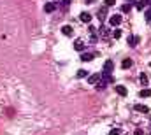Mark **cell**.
<instances>
[{
  "label": "cell",
  "mask_w": 151,
  "mask_h": 135,
  "mask_svg": "<svg viewBox=\"0 0 151 135\" xmlns=\"http://www.w3.org/2000/svg\"><path fill=\"white\" fill-rule=\"evenodd\" d=\"M113 68H114L113 60H106V63H104V68H102V74H106V75H111Z\"/></svg>",
  "instance_id": "6da1fadb"
},
{
  "label": "cell",
  "mask_w": 151,
  "mask_h": 135,
  "mask_svg": "<svg viewBox=\"0 0 151 135\" xmlns=\"http://www.w3.org/2000/svg\"><path fill=\"white\" fill-rule=\"evenodd\" d=\"M119 23H121V16H119V14H114V16L109 18V25H111V27H118Z\"/></svg>",
  "instance_id": "7a4b0ae2"
},
{
  "label": "cell",
  "mask_w": 151,
  "mask_h": 135,
  "mask_svg": "<svg viewBox=\"0 0 151 135\" xmlns=\"http://www.w3.org/2000/svg\"><path fill=\"white\" fill-rule=\"evenodd\" d=\"M97 16H99V19H100V21H104V19H106V16H107V5L100 7V11H99V14H97Z\"/></svg>",
  "instance_id": "3957f363"
},
{
  "label": "cell",
  "mask_w": 151,
  "mask_h": 135,
  "mask_svg": "<svg viewBox=\"0 0 151 135\" xmlns=\"http://www.w3.org/2000/svg\"><path fill=\"white\" fill-rule=\"evenodd\" d=\"M74 49L76 51H83V49H84V40H83V39H77L74 42Z\"/></svg>",
  "instance_id": "277c9868"
},
{
  "label": "cell",
  "mask_w": 151,
  "mask_h": 135,
  "mask_svg": "<svg viewBox=\"0 0 151 135\" xmlns=\"http://www.w3.org/2000/svg\"><path fill=\"white\" fill-rule=\"evenodd\" d=\"M79 19H81L83 23H90V21H91V14H90V12H81Z\"/></svg>",
  "instance_id": "5b68a950"
},
{
  "label": "cell",
  "mask_w": 151,
  "mask_h": 135,
  "mask_svg": "<svg viewBox=\"0 0 151 135\" xmlns=\"http://www.w3.org/2000/svg\"><path fill=\"white\" fill-rule=\"evenodd\" d=\"M93 58H95V53H83L81 55V60L83 62H91Z\"/></svg>",
  "instance_id": "8992f818"
},
{
  "label": "cell",
  "mask_w": 151,
  "mask_h": 135,
  "mask_svg": "<svg viewBox=\"0 0 151 135\" xmlns=\"http://www.w3.org/2000/svg\"><path fill=\"white\" fill-rule=\"evenodd\" d=\"M114 90H116V93H118V95H121V97H127V93H128V91H127V88H125V86H121V84H118Z\"/></svg>",
  "instance_id": "52a82bcc"
},
{
  "label": "cell",
  "mask_w": 151,
  "mask_h": 135,
  "mask_svg": "<svg viewBox=\"0 0 151 135\" xmlns=\"http://www.w3.org/2000/svg\"><path fill=\"white\" fill-rule=\"evenodd\" d=\"M62 34L67 35V37H72L74 35V28L72 27H62Z\"/></svg>",
  "instance_id": "ba28073f"
},
{
  "label": "cell",
  "mask_w": 151,
  "mask_h": 135,
  "mask_svg": "<svg viewBox=\"0 0 151 135\" xmlns=\"http://www.w3.org/2000/svg\"><path fill=\"white\" fill-rule=\"evenodd\" d=\"M44 11H46V12H53V11H56V4H53V2H47V4L44 5Z\"/></svg>",
  "instance_id": "9c48e42d"
},
{
  "label": "cell",
  "mask_w": 151,
  "mask_h": 135,
  "mask_svg": "<svg viewBox=\"0 0 151 135\" xmlns=\"http://www.w3.org/2000/svg\"><path fill=\"white\" fill-rule=\"evenodd\" d=\"M139 40H141V39H139L137 35H132V37L128 39V46H132V47H135V46L139 44Z\"/></svg>",
  "instance_id": "30bf717a"
},
{
  "label": "cell",
  "mask_w": 151,
  "mask_h": 135,
  "mask_svg": "<svg viewBox=\"0 0 151 135\" xmlns=\"http://www.w3.org/2000/svg\"><path fill=\"white\" fill-rule=\"evenodd\" d=\"M134 109H135L137 112H141V114H150V109H148L146 105H135Z\"/></svg>",
  "instance_id": "8fae6325"
},
{
  "label": "cell",
  "mask_w": 151,
  "mask_h": 135,
  "mask_svg": "<svg viewBox=\"0 0 151 135\" xmlns=\"http://www.w3.org/2000/svg\"><path fill=\"white\" fill-rule=\"evenodd\" d=\"M99 81H100V74H93L88 77V83H91V84H97Z\"/></svg>",
  "instance_id": "7c38bea8"
},
{
  "label": "cell",
  "mask_w": 151,
  "mask_h": 135,
  "mask_svg": "<svg viewBox=\"0 0 151 135\" xmlns=\"http://www.w3.org/2000/svg\"><path fill=\"white\" fill-rule=\"evenodd\" d=\"M132 63H134V62H132L130 58H125V60H123V63H121V67H123V68H130V67H132Z\"/></svg>",
  "instance_id": "4fadbf2b"
},
{
  "label": "cell",
  "mask_w": 151,
  "mask_h": 135,
  "mask_svg": "<svg viewBox=\"0 0 151 135\" xmlns=\"http://www.w3.org/2000/svg\"><path fill=\"white\" fill-rule=\"evenodd\" d=\"M139 97H141V98H148V97H151V90H142V91L139 93Z\"/></svg>",
  "instance_id": "5bb4252c"
},
{
  "label": "cell",
  "mask_w": 151,
  "mask_h": 135,
  "mask_svg": "<svg viewBox=\"0 0 151 135\" xmlns=\"http://www.w3.org/2000/svg\"><path fill=\"white\" fill-rule=\"evenodd\" d=\"M139 83H141L142 86L148 84V77H146V74H141V75H139Z\"/></svg>",
  "instance_id": "9a60e30c"
},
{
  "label": "cell",
  "mask_w": 151,
  "mask_h": 135,
  "mask_svg": "<svg viewBox=\"0 0 151 135\" xmlns=\"http://www.w3.org/2000/svg\"><path fill=\"white\" fill-rule=\"evenodd\" d=\"M100 35H102V37H109V35H111L109 28H106V27H100Z\"/></svg>",
  "instance_id": "2e32d148"
},
{
  "label": "cell",
  "mask_w": 151,
  "mask_h": 135,
  "mask_svg": "<svg viewBox=\"0 0 151 135\" xmlns=\"http://www.w3.org/2000/svg\"><path fill=\"white\" fill-rule=\"evenodd\" d=\"M76 75H77V77H86V75H88V70H77Z\"/></svg>",
  "instance_id": "e0dca14e"
},
{
  "label": "cell",
  "mask_w": 151,
  "mask_h": 135,
  "mask_svg": "<svg viewBox=\"0 0 151 135\" xmlns=\"http://www.w3.org/2000/svg\"><path fill=\"white\" fill-rule=\"evenodd\" d=\"M69 4H70V0H62V9H63V11H67Z\"/></svg>",
  "instance_id": "ac0fdd59"
},
{
  "label": "cell",
  "mask_w": 151,
  "mask_h": 135,
  "mask_svg": "<svg viewBox=\"0 0 151 135\" xmlns=\"http://www.w3.org/2000/svg\"><path fill=\"white\" fill-rule=\"evenodd\" d=\"M130 9H132V5H128V4H125V5L121 7V11H123V12H128Z\"/></svg>",
  "instance_id": "d6986e66"
},
{
  "label": "cell",
  "mask_w": 151,
  "mask_h": 135,
  "mask_svg": "<svg viewBox=\"0 0 151 135\" xmlns=\"http://www.w3.org/2000/svg\"><path fill=\"white\" fill-rule=\"evenodd\" d=\"M146 21H148V23L151 21V7L148 9V11H146Z\"/></svg>",
  "instance_id": "ffe728a7"
},
{
  "label": "cell",
  "mask_w": 151,
  "mask_h": 135,
  "mask_svg": "<svg viewBox=\"0 0 151 135\" xmlns=\"http://www.w3.org/2000/svg\"><path fill=\"white\" fill-rule=\"evenodd\" d=\"M109 135H121V130L114 128V130H111V132H109Z\"/></svg>",
  "instance_id": "44dd1931"
},
{
  "label": "cell",
  "mask_w": 151,
  "mask_h": 135,
  "mask_svg": "<svg viewBox=\"0 0 151 135\" xmlns=\"http://www.w3.org/2000/svg\"><path fill=\"white\" fill-rule=\"evenodd\" d=\"M114 39H119V37H121V30H119V28H118V30H114Z\"/></svg>",
  "instance_id": "7402d4cb"
},
{
  "label": "cell",
  "mask_w": 151,
  "mask_h": 135,
  "mask_svg": "<svg viewBox=\"0 0 151 135\" xmlns=\"http://www.w3.org/2000/svg\"><path fill=\"white\" fill-rule=\"evenodd\" d=\"M144 5H146V4H144V2H137V5H135V7H137V9H139V11H141V9H144Z\"/></svg>",
  "instance_id": "603a6c76"
},
{
  "label": "cell",
  "mask_w": 151,
  "mask_h": 135,
  "mask_svg": "<svg viewBox=\"0 0 151 135\" xmlns=\"http://www.w3.org/2000/svg\"><path fill=\"white\" fill-rule=\"evenodd\" d=\"M116 4V0H106V5H114Z\"/></svg>",
  "instance_id": "cb8c5ba5"
},
{
  "label": "cell",
  "mask_w": 151,
  "mask_h": 135,
  "mask_svg": "<svg viewBox=\"0 0 151 135\" xmlns=\"http://www.w3.org/2000/svg\"><path fill=\"white\" fill-rule=\"evenodd\" d=\"M142 2H144V4H150V5H151V0H142Z\"/></svg>",
  "instance_id": "d4e9b609"
},
{
  "label": "cell",
  "mask_w": 151,
  "mask_h": 135,
  "mask_svg": "<svg viewBox=\"0 0 151 135\" xmlns=\"http://www.w3.org/2000/svg\"><path fill=\"white\" fill-rule=\"evenodd\" d=\"M128 2H132V0H128Z\"/></svg>",
  "instance_id": "484cf974"
},
{
  "label": "cell",
  "mask_w": 151,
  "mask_h": 135,
  "mask_svg": "<svg viewBox=\"0 0 151 135\" xmlns=\"http://www.w3.org/2000/svg\"><path fill=\"white\" fill-rule=\"evenodd\" d=\"M150 119H151V116H150Z\"/></svg>",
  "instance_id": "4316f807"
},
{
  "label": "cell",
  "mask_w": 151,
  "mask_h": 135,
  "mask_svg": "<svg viewBox=\"0 0 151 135\" xmlns=\"http://www.w3.org/2000/svg\"><path fill=\"white\" fill-rule=\"evenodd\" d=\"M150 25H151V21H150Z\"/></svg>",
  "instance_id": "83f0119b"
}]
</instances>
